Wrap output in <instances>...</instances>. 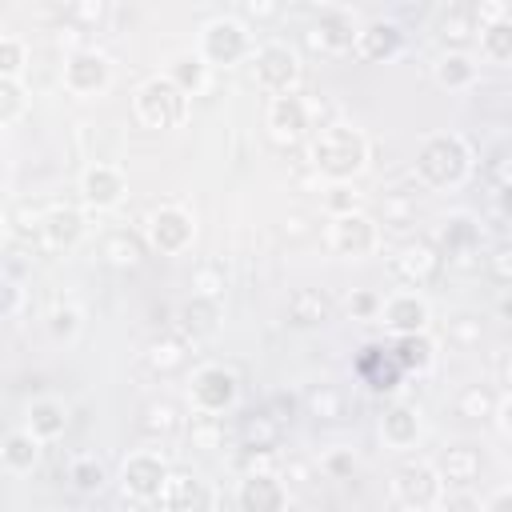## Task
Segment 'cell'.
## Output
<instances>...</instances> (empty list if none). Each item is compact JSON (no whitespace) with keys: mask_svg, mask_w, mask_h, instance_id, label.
<instances>
[{"mask_svg":"<svg viewBox=\"0 0 512 512\" xmlns=\"http://www.w3.org/2000/svg\"><path fill=\"white\" fill-rule=\"evenodd\" d=\"M368 156H372L368 136L356 124H344V120L320 124L308 140V164L328 184H352L368 168Z\"/></svg>","mask_w":512,"mask_h":512,"instance_id":"obj_1","label":"cell"},{"mask_svg":"<svg viewBox=\"0 0 512 512\" xmlns=\"http://www.w3.org/2000/svg\"><path fill=\"white\" fill-rule=\"evenodd\" d=\"M416 176L428 188H460L472 176V148L456 132H432L416 148Z\"/></svg>","mask_w":512,"mask_h":512,"instance_id":"obj_2","label":"cell"},{"mask_svg":"<svg viewBox=\"0 0 512 512\" xmlns=\"http://www.w3.org/2000/svg\"><path fill=\"white\" fill-rule=\"evenodd\" d=\"M132 112H136V120H140L144 128H152V132H172V128H180L184 116H188V92H184L172 76L156 72V76H148V80L132 92Z\"/></svg>","mask_w":512,"mask_h":512,"instance_id":"obj_3","label":"cell"},{"mask_svg":"<svg viewBox=\"0 0 512 512\" xmlns=\"http://www.w3.org/2000/svg\"><path fill=\"white\" fill-rule=\"evenodd\" d=\"M196 52L204 56L208 68H232V64H244V60H252V52H256V44H252V28H248L240 16H212V20L200 24Z\"/></svg>","mask_w":512,"mask_h":512,"instance_id":"obj_4","label":"cell"},{"mask_svg":"<svg viewBox=\"0 0 512 512\" xmlns=\"http://www.w3.org/2000/svg\"><path fill=\"white\" fill-rule=\"evenodd\" d=\"M252 80L268 96H288L300 84V56L288 40H264L252 52Z\"/></svg>","mask_w":512,"mask_h":512,"instance_id":"obj_5","label":"cell"},{"mask_svg":"<svg viewBox=\"0 0 512 512\" xmlns=\"http://www.w3.org/2000/svg\"><path fill=\"white\" fill-rule=\"evenodd\" d=\"M388 268L392 276L404 284V288H428L440 280L444 272V252L436 248V240L428 236H408L404 244H396V252L388 256Z\"/></svg>","mask_w":512,"mask_h":512,"instance_id":"obj_6","label":"cell"},{"mask_svg":"<svg viewBox=\"0 0 512 512\" xmlns=\"http://www.w3.org/2000/svg\"><path fill=\"white\" fill-rule=\"evenodd\" d=\"M188 400H192V412L200 416H224L240 400V380L224 364H200L188 380Z\"/></svg>","mask_w":512,"mask_h":512,"instance_id":"obj_7","label":"cell"},{"mask_svg":"<svg viewBox=\"0 0 512 512\" xmlns=\"http://www.w3.org/2000/svg\"><path fill=\"white\" fill-rule=\"evenodd\" d=\"M168 476H172V468L160 452H132L120 464V492L136 504H160Z\"/></svg>","mask_w":512,"mask_h":512,"instance_id":"obj_8","label":"cell"},{"mask_svg":"<svg viewBox=\"0 0 512 512\" xmlns=\"http://www.w3.org/2000/svg\"><path fill=\"white\" fill-rule=\"evenodd\" d=\"M144 240H148V248L160 252V256H180V252H188L192 240H196L192 212L180 208V204H160V208H152L148 220H144Z\"/></svg>","mask_w":512,"mask_h":512,"instance_id":"obj_9","label":"cell"},{"mask_svg":"<svg viewBox=\"0 0 512 512\" xmlns=\"http://www.w3.org/2000/svg\"><path fill=\"white\" fill-rule=\"evenodd\" d=\"M356 36H360V20L352 8H340V4H324L308 24V44L324 56L356 52Z\"/></svg>","mask_w":512,"mask_h":512,"instance_id":"obj_10","label":"cell"},{"mask_svg":"<svg viewBox=\"0 0 512 512\" xmlns=\"http://www.w3.org/2000/svg\"><path fill=\"white\" fill-rule=\"evenodd\" d=\"M88 232V220L80 208L72 204H52L48 212H40V224H36V248L56 256V252H72Z\"/></svg>","mask_w":512,"mask_h":512,"instance_id":"obj_11","label":"cell"},{"mask_svg":"<svg viewBox=\"0 0 512 512\" xmlns=\"http://www.w3.org/2000/svg\"><path fill=\"white\" fill-rule=\"evenodd\" d=\"M392 496H396V504L436 508V500L444 496V480L432 460H404L392 472Z\"/></svg>","mask_w":512,"mask_h":512,"instance_id":"obj_12","label":"cell"},{"mask_svg":"<svg viewBox=\"0 0 512 512\" xmlns=\"http://www.w3.org/2000/svg\"><path fill=\"white\" fill-rule=\"evenodd\" d=\"M112 84V60L100 48H72L64 56V88L72 96H100Z\"/></svg>","mask_w":512,"mask_h":512,"instance_id":"obj_13","label":"cell"},{"mask_svg":"<svg viewBox=\"0 0 512 512\" xmlns=\"http://www.w3.org/2000/svg\"><path fill=\"white\" fill-rule=\"evenodd\" d=\"M480 240H484V228L472 212H448L440 220V232H436V248L444 252V264H460L468 268L476 256H480Z\"/></svg>","mask_w":512,"mask_h":512,"instance_id":"obj_14","label":"cell"},{"mask_svg":"<svg viewBox=\"0 0 512 512\" xmlns=\"http://www.w3.org/2000/svg\"><path fill=\"white\" fill-rule=\"evenodd\" d=\"M352 372H356V380H360L368 392H376V396H392V392L404 384V376H408L388 344H364V348L356 352V360H352Z\"/></svg>","mask_w":512,"mask_h":512,"instance_id":"obj_15","label":"cell"},{"mask_svg":"<svg viewBox=\"0 0 512 512\" xmlns=\"http://www.w3.org/2000/svg\"><path fill=\"white\" fill-rule=\"evenodd\" d=\"M380 244V224L368 212H348V216H332L328 220V248L336 256L360 260L368 252H376Z\"/></svg>","mask_w":512,"mask_h":512,"instance_id":"obj_16","label":"cell"},{"mask_svg":"<svg viewBox=\"0 0 512 512\" xmlns=\"http://www.w3.org/2000/svg\"><path fill=\"white\" fill-rule=\"evenodd\" d=\"M160 508L164 512H216V488L208 476H200L192 468H172Z\"/></svg>","mask_w":512,"mask_h":512,"instance_id":"obj_17","label":"cell"},{"mask_svg":"<svg viewBox=\"0 0 512 512\" xmlns=\"http://www.w3.org/2000/svg\"><path fill=\"white\" fill-rule=\"evenodd\" d=\"M264 124H268V132H272L276 144H300L312 132V104L300 92L272 96L268 100V112H264Z\"/></svg>","mask_w":512,"mask_h":512,"instance_id":"obj_18","label":"cell"},{"mask_svg":"<svg viewBox=\"0 0 512 512\" xmlns=\"http://www.w3.org/2000/svg\"><path fill=\"white\" fill-rule=\"evenodd\" d=\"M236 512H288V484L280 472H244L236 484Z\"/></svg>","mask_w":512,"mask_h":512,"instance_id":"obj_19","label":"cell"},{"mask_svg":"<svg viewBox=\"0 0 512 512\" xmlns=\"http://www.w3.org/2000/svg\"><path fill=\"white\" fill-rule=\"evenodd\" d=\"M404 44H408V36H404V28H400L396 20L372 16V20L360 24L356 56H360L364 64H388V60H396V56L404 52Z\"/></svg>","mask_w":512,"mask_h":512,"instance_id":"obj_20","label":"cell"},{"mask_svg":"<svg viewBox=\"0 0 512 512\" xmlns=\"http://www.w3.org/2000/svg\"><path fill=\"white\" fill-rule=\"evenodd\" d=\"M128 192V180L116 164H88L80 176V200L92 212H112Z\"/></svg>","mask_w":512,"mask_h":512,"instance_id":"obj_21","label":"cell"},{"mask_svg":"<svg viewBox=\"0 0 512 512\" xmlns=\"http://www.w3.org/2000/svg\"><path fill=\"white\" fill-rule=\"evenodd\" d=\"M380 324H384L392 336L428 332V324H432V304H428L420 292H396V296H388V300H384Z\"/></svg>","mask_w":512,"mask_h":512,"instance_id":"obj_22","label":"cell"},{"mask_svg":"<svg viewBox=\"0 0 512 512\" xmlns=\"http://www.w3.org/2000/svg\"><path fill=\"white\" fill-rule=\"evenodd\" d=\"M420 432H424V424H420V408H416V404L392 400V404L380 412V440H384L388 448H396V452L416 448V444H420Z\"/></svg>","mask_w":512,"mask_h":512,"instance_id":"obj_23","label":"cell"},{"mask_svg":"<svg viewBox=\"0 0 512 512\" xmlns=\"http://www.w3.org/2000/svg\"><path fill=\"white\" fill-rule=\"evenodd\" d=\"M480 468H484V456H480L476 444H452L436 460V472H440L444 488H476Z\"/></svg>","mask_w":512,"mask_h":512,"instance_id":"obj_24","label":"cell"},{"mask_svg":"<svg viewBox=\"0 0 512 512\" xmlns=\"http://www.w3.org/2000/svg\"><path fill=\"white\" fill-rule=\"evenodd\" d=\"M284 320L300 332L308 328H320L332 320V300L320 292V288H292L288 300H284Z\"/></svg>","mask_w":512,"mask_h":512,"instance_id":"obj_25","label":"cell"},{"mask_svg":"<svg viewBox=\"0 0 512 512\" xmlns=\"http://www.w3.org/2000/svg\"><path fill=\"white\" fill-rule=\"evenodd\" d=\"M188 356H192V340H188L184 332H176V328H164L160 336H152V340L144 344V364H148L152 372H160V376L180 372V368L188 364Z\"/></svg>","mask_w":512,"mask_h":512,"instance_id":"obj_26","label":"cell"},{"mask_svg":"<svg viewBox=\"0 0 512 512\" xmlns=\"http://www.w3.org/2000/svg\"><path fill=\"white\" fill-rule=\"evenodd\" d=\"M100 260L104 264H112V268H140L144 264V256L152 252L148 248V240H144V232H132V228H112L104 240H100Z\"/></svg>","mask_w":512,"mask_h":512,"instance_id":"obj_27","label":"cell"},{"mask_svg":"<svg viewBox=\"0 0 512 512\" xmlns=\"http://www.w3.org/2000/svg\"><path fill=\"white\" fill-rule=\"evenodd\" d=\"M220 328V304L216 300H204V296H188L180 308H176V332H184L192 344L212 336Z\"/></svg>","mask_w":512,"mask_h":512,"instance_id":"obj_28","label":"cell"},{"mask_svg":"<svg viewBox=\"0 0 512 512\" xmlns=\"http://www.w3.org/2000/svg\"><path fill=\"white\" fill-rule=\"evenodd\" d=\"M24 428H28L40 444H48V440L64 436V428H68V408H64L60 400H52V396H40V400L28 404V412H24Z\"/></svg>","mask_w":512,"mask_h":512,"instance_id":"obj_29","label":"cell"},{"mask_svg":"<svg viewBox=\"0 0 512 512\" xmlns=\"http://www.w3.org/2000/svg\"><path fill=\"white\" fill-rule=\"evenodd\" d=\"M388 348L396 352V360H400V368H404L408 376H424V372H432V364H436V340H432L428 332L392 336Z\"/></svg>","mask_w":512,"mask_h":512,"instance_id":"obj_30","label":"cell"},{"mask_svg":"<svg viewBox=\"0 0 512 512\" xmlns=\"http://www.w3.org/2000/svg\"><path fill=\"white\" fill-rule=\"evenodd\" d=\"M432 80L448 92H464L476 84V60L468 52H440L432 64Z\"/></svg>","mask_w":512,"mask_h":512,"instance_id":"obj_31","label":"cell"},{"mask_svg":"<svg viewBox=\"0 0 512 512\" xmlns=\"http://www.w3.org/2000/svg\"><path fill=\"white\" fill-rule=\"evenodd\" d=\"M440 36H444L448 52H464V44L480 40V24H476L472 4H452V8L440 16Z\"/></svg>","mask_w":512,"mask_h":512,"instance_id":"obj_32","label":"cell"},{"mask_svg":"<svg viewBox=\"0 0 512 512\" xmlns=\"http://www.w3.org/2000/svg\"><path fill=\"white\" fill-rule=\"evenodd\" d=\"M0 460H4V468L8 472H32L36 468V460H40V440L28 432V428H12L8 436H4V444H0Z\"/></svg>","mask_w":512,"mask_h":512,"instance_id":"obj_33","label":"cell"},{"mask_svg":"<svg viewBox=\"0 0 512 512\" xmlns=\"http://www.w3.org/2000/svg\"><path fill=\"white\" fill-rule=\"evenodd\" d=\"M280 432H284V424H280L272 412L248 416V420L240 424V452H276Z\"/></svg>","mask_w":512,"mask_h":512,"instance_id":"obj_34","label":"cell"},{"mask_svg":"<svg viewBox=\"0 0 512 512\" xmlns=\"http://www.w3.org/2000/svg\"><path fill=\"white\" fill-rule=\"evenodd\" d=\"M164 76H172L188 96H196V92H204V88H208V64H204V56H200V52H176V56L168 60Z\"/></svg>","mask_w":512,"mask_h":512,"instance_id":"obj_35","label":"cell"},{"mask_svg":"<svg viewBox=\"0 0 512 512\" xmlns=\"http://www.w3.org/2000/svg\"><path fill=\"white\" fill-rule=\"evenodd\" d=\"M304 408H308V416L336 424V420L348 416V396H344V388H336V384H316V388L304 392Z\"/></svg>","mask_w":512,"mask_h":512,"instance_id":"obj_36","label":"cell"},{"mask_svg":"<svg viewBox=\"0 0 512 512\" xmlns=\"http://www.w3.org/2000/svg\"><path fill=\"white\" fill-rule=\"evenodd\" d=\"M140 428H144L148 436H172V432H180V428H184L180 404H176V400H168V396L148 400V404L140 408Z\"/></svg>","mask_w":512,"mask_h":512,"instance_id":"obj_37","label":"cell"},{"mask_svg":"<svg viewBox=\"0 0 512 512\" xmlns=\"http://www.w3.org/2000/svg\"><path fill=\"white\" fill-rule=\"evenodd\" d=\"M496 408H500V396L488 384H468L456 396V412L464 420H496Z\"/></svg>","mask_w":512,"mask_h":512,"instance_id":"obj_38","label":"cell"},{"mask_svg":"<svg viewBox=\"0 0 512 512\" xmlns=\"http://www.w3.org/2000/svg\"><path fill=\"white\" fill-rule=\"evenodd\" d=\"M80 324H84V312L76 308V304H52L48 308V320H44V328H48V336L56 340V344H72L76 336H80Z\"/></svg>","mask_w":512,"mask_h":512,"instance_id":"obj_39","label":"cell"},{"mask_svg":"<svg viewBox=\"0 0 512 512\" xmlns=\"http://www.w3.org/2000/svg\"><path fill=\"white\" fill-rule=\"evenodd\" d=\"M480 56L492 64H512V20L480 28Z\"/></svg>","mask_w":512,"mask_h":512,"instance_id":"obj_40","label":"cell"},{"mask_svg":"<svg viewBox=\"0 0 512 512\" xmlns=\"http://www.w3.org/2000/svg\"><path fill=\"white\" fill-rule=\"evenodd\" d=\"M104 480H108V472H104V464H100L96 456H72V464H68V484H72L76 492L92 496V492L104 488Z\"/></svg>","mask_w":512,"mask_h":512,"instance_id":"obj_41","label":"cell"},{"mask_svg":"<svg viewBox=\"0 0 512 512\" xmlns=\"http://www.w3.org/2000/svg\"><path fill=\"white\" fill-rule=\"evenodd\" d=\"M24 108H28V88H24V80L0 76V124L12 128V124L24 116Z\"/></svg>","mask_w":512,"mask_h":512,"instance_id":"obj_42","label":"cell"},{"mask_svg":"<svg viewBox=\"0 0 512 512\" xmlns=\"http://www.w3.org/2000/svg\"><path fill=\"white\" fill-rule=\"evenodd\" d=\"M64 20H68L72 28H80V32H96V28L108 20V4H104V0H72V4L64 8Z\"/></svg>","mask_w":512,"mask_h":512,"instance_id":"obj_43","label":"cell"},{"mask_svg":"<svg viewBox=\"0 0 512 512\" xmlns=\"http://www.w3.org/2000/svg\"><path fill=\"white\" fill-rule=\"evenodd\" d=\"M224 292H228V276H224L220 264H200L192 272V296H204V300L224 304Z\"/></svg>","mask_w":512,"mask_h":512,"instance_id":"obj_44","label":"cell"},{"mask_svg":"<svg viewBox=\"0 0 512 512\" xmlns=\"http://www.w3.org/2000/svg\"><path fill=\"white\" fill-rule=\"evenodd\" d=\"M188 436H192V444L200 448V452H216L220 444H224V424H220V416H192V424H188Z\"/></svg>","mask_w":512,"mask_h":512,"instance_id":"obj_45","label":"cell"},{"mask_svg":"<svg viewBox=\"0 0 512 512\" xmlns=\"http://www.w3.org/2000/svg\"><path fill=\"white\" fill-rule=\"evenodd\" d=\"M344 308H348L352 320H380V312H384V296L372 292V288H352V296L344 300Z\"/></svg>","mask_w":512,"mask_h":512,"instance_id":"obj_46","label":"cell"},{"mask_svg":"<svg viewBox=\"0 0 512 512\" xmlns=\"http://www.w3.org/2000/svg\"><path fill=\"white\" fill-rule=\"evenodd\" d=\"M24 40L20 36H12V32H4L0 36V76H8V80H20V72H24Z\"/></svg>","mask_w":512,"mask_h":512,"instance_id":"obj_47","label":"cell"},{"mask_svg":"<svg viewBox=\"0 0 512 512\" xmlns=\"http://www.w3.org/2000/svg\"><path fill=\"white\" fill-rule=\"evenodd\" d=\"M324 208H328V216L364 212V208H360V192H356L352 184H328V188H324Z\"/></svg>","mask_w":512,"mask_h":512,"instance_id":"obj_48","label":"cell"},{"mask_svg":"<svg viewBox=\"0 0 512 512\" xmlns=\"http://www.w3.org/2000/svg\"><path fill=\"white\" fill-rule=\"evenodd\" d=\"M320 472H324L328 480H348V476L356 472V452H352V448H328V452L320 456Z\"/></svg>","mask_w":512,"mask_h":512,"instance_id":"obj_49","label":"cell"},{"mask_svg":"<svg viewBox=\"0 0 512 512\" xmlns=\"http://www.w3.org/2000/svg\"><path fill=\"white\" fill-rule=\"evenodd\" d=\"M436 512H484V500L472 488H444L436 500Z\"/></svg>","mask_w":512,"mask_h":512,"instance_id":"obj_50","label":"cell"},{"mask_svg":"<svg viewBox=\"0 0 512 512\" xmlns=\"http://www.w3.org/2000/svg\"><path fill=\"white\" fill-rule=\"evenodd\" d=\"M472 12H476V24H480V28L500 24V20H512V4H508V0H476Z\"/></svg>","mask_w":512,"mask_h":512,"instance_id":"obj_51","label":"cell"},{"mask_svg":"<svg viewBox=\"0 0 512 512\" xmlns=\"http://www.w3.org/2000/svg\"><path fill=\"white\" fill-rule=\"evenodd\" d=\"M488 276H492L500 288H512V248H508V244L488 256Z\"/></svg>","mask_w":512,"mask_h":512,"instance_id":"obj_52","label":"cell"},{"mask_svg":"<svg viewBox=\"0 0 512 512\" xmlns=\"http://www.w3.org/2000/svg\"><path fill=\"white\" fill-rule=\"evenodd\" d=\"M280 12H284V8H280L276 0H244V4H240V20H244V24H248V20H256V24H260V20H276Z\"/></svg>","mask_w":512,"mask_h":512,"instance_id":"obj_53","label":"cell"},{"mask_svg":"<svg viewBox=\"0 0 512 512\" xmlns=\"http://www.w3.org/2000/svg\"><path fill=\"white\" fill-rule=\"evenodd\" d=\"M24 308V288L16 276H4V320H16Z\"/></svg>","mask_w":512,"mask_h":512,"instance_id":"obj_54","label":"cell"},{"mask_svg":"<svg viewBox=\"0 0 512 512\" xmlns=\"http://www.w3.org/2000/svg\"><path fill=\"white\" fill-rule=\"evenodd\" d=\"M452 340H460V344L480 340V320H476V316H456V320H452Z\"/></svg>","mask_w":512,"mask_h":512,"instance_id":"obj_55","label":"cell"},{"mask_svg":"<svg viewBox=\"0 0 512 512\" xmlns=\"http://www.w3.org/2000/svg\"><path fill=\"white\" fill-rule=\"evenodd\" d=\"M492 180H496V188H504V184H512V152H500L496 160H492Z\"/></svg>","mask_w":512,"mask_h":512,"instance_id":"obj_56","label":"cell"},{"mask_svg":"<svg viewBox=\"0 0 512 512\" xmlns=\"http://www.w3.org/2000/svg\"><path fill=\"white\" fill-rule=\"evenodd\" d=\"M484 512H512V488H500L484 500Z\"/></svg>","mask_w":512,"mask_h":512,"instance_id":"obj_57","label":"cell"},{"mask_svg":"<svg viewBox=\"0 0 512 512\" xmlns=\"http://www.w3.org/2000/svg\"><path fill=\"white\" fill-rule=\"evenodd\" d=\"M496 424H500V432H504V436H512V392H504V396H500Z\"/></svg>","mask_w":512,"mask_h":512,"instance_id":"obj_58","label":"cell"},{"mask_svg":"<svg viewBox=\"0 0 512 512\" xmlns=\"http://www.w3.org/2000/svg\"><path fill=\"white\" fill-rule=\"evenodd\" d=\"M492 312H496L500 320H508V324H512V288H500V292H496V300H492Z\"/></svg>","mask_w":512,"mask_h":512,"instance_id":"obj_59","label":"cell"},{"mask_svg":"<svg viewBox=\"0 0 512 512\" xmlns=\"http://www.w3.org/2000/svg\"><path fill=\"white\" fill-rule=\"evenodd\" d=\"M496 216L512 224V184H504V188H496Z\"/></svg>","mask_w":512,"mask_h":512,"instance_id":"obj_60","label":"cell"},{"mask_svg":"<svg viewBox=\"0 0 512 512\" xmlns=\"http://www.w3.org/2000/svg\"><path fill=\"white\" fill-rule=\"evenodd\" d=\"M284 480H292V484H308V464H300V460H292L284 472H280Z\"/></svg>","mask_w":512,"mask_h":512,"instance_id":"obj_61","label":"cell"},{"mask_svg":"<svg viewBox=\"0 0 512 512\" xmlns=\"http://www.w3.org/2000/svg\"><path fill=\"white\" fill-rule=\"evenodd\" d=\"M500 384H504V388L512 392V352H508V356L500 360Z\"/></svg>","mask_w":512,"mask_h":512,"instance_id":"obj_62","label":"cell"},{"mask_svg":"<svg viewBox=\"0 0 512 512\" xmlns=\"http://www.w3.org/2000/svg\"><path fill=\"white\" fill-rule=\"evenodd\" d=\"M392 512H428V508H412V504H396Z\"/></svg>","mask_w":512,"mask_h":512,"instance_id":"obj_63","label":"cell"},{"mask_svg":"<svg viewBox=\"0 0 512 512\" xmlns=\"http://www.w3.org/2000/svg\"><path fill=\"white\" fill-rule=\"evenodd\" d=\"M508 480H512V476H508ZM508 488H512V484H508Z\"/></svg>","mask_w":512,"mask_h":512,"instance_id":"obj_64","label":"cell"}]
</instances>
